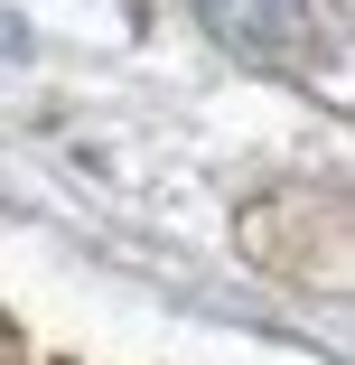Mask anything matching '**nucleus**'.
Instances as JSON below:
<instances>
[{
	"mask_svg": "<svg viewBox=\"0 0 355 365\" xmlns=\"http://www.w3.org/2000/svg\"><path fill=\"white\" fill-rule=\"evenodd\" d=\"M206 19L225 38H243V47H300L309 0H206Z\"/></svg>",
	"mask_w": 355,
	"mask_h": 365,
	"instance_id": "obj_1",
	"label": "nucleus"
}]
</instances>
